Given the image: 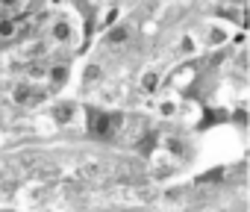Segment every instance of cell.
I'll return each instance as SVG.
<instances>
[{"label": "cell", "mask_w": 250, "mask_h": 212, "mask_svg": "<svg viewBox=\"0 0 250 212\" xmlns=\"http://www.w3.org/2000/svg\"><path fill=\"white\" fill-rule=\"evenodd\" d=\"M83 112H85V133L97 142H112L124 127L121 112H106L100 106H85Z\"/></svg>", "instance_id": "6da1fadb"}, {"label": "cell", "mask_w": 250, "mask_h": 212, "mask_svg": "<svg viewBox=\"0 0 250 212\" xmlns=\"http://www.w3.org/2000/svg\"><path fill=\"white\" fill-rule=\"evenodd\" d=\"M227 180H229V168L227 165H215V168H209V171H203V174L194 177V189H206V191L224 189Z\"/></svg>", "instance_id": "7a4b0ae2"}, {"label": "cell", "mask_w": 250, "mask_h": 212, "mask_svg": "<svg viewBox=\"0 0 250 212\" xmlns=\"http://www.w3.org/2000/svg\"><path fill=\"white\" fill-rule=\"evenodd\" d=\"M130 36H133V27H130V24H115V27H109V30L103 33V44H106L109 50H121V47H127Z\"/></svg>", "instance_id": "3957f363"}, {"label": "cell", "mask_w": 250, "mask_h": 212, "mask_svg": "<svg viewBox=\"0 0 250 212\" xmlns=\"http://www.w3.org/2000/svg\"><path fill=\"white\" fill-rule=\"evenodd\" d=\"M165 150H168L171 156H177V162H188V159L194 156L191 145H188L183 136H171V139H165Z\"/></svg>", "instance_id": "277c9868"}, {"label": "cell", "mask_w": 250, "mask_h": 212, "mask_svg": "<svg viewBox=\"0 0 250 212\" xmlns=\"http://www.w3.org/2000/svg\"><path fill=\"white\" fill-rule=\"evenodd\" d=\"M77 115H80V106H77L74 100H59V103L53 106V121H56L59 127L71 124V121H74Z\"/></svg>", "instance_id": "5b68a950"}, {"label": "cell", "mask_w": 250, "mask_h": 212, "mask_svg": "<svg viewBox=\"0 0 250 212\" xmlns=\"http://www.w3.org/2000/svg\"><path fill=\"white\" fill-rule=\"evenodd\" d=\"M218 124H229V109H221V106H218V109H209V106H206V109H203V118L197 121V130L203 133V130L218 127Z\"/></svg>", "instance_id": "8992f818"}, {"label": "cell", "mask_w": 250, "mask_h": 212, "mask_svg": "<svg viewBox=\"0 0 250 212\" xmlns=\"http://www.w3.org/2000/svg\"><path fill=\"white\" fill-rule=\"evenodd\" d=\"M68 77H71V65H68V59L53 62V65H50V71H47V83H50V88H53V91H56V88H62V85L68 83Z\"/></svg>", "instance_id": "52a82bcc"}, {"label": "cell", "mask_w": 250, "mask_h": 212, "mask_svg": "<svg viewBox=\"0 0 250 212\" xmlns=\"http://www.w3.org/2000/svg\"><path fill=\"white\" fill-rule=\"evenodd\" d=\"M50 39L59 42L62 47L71 44V39H74V27H71V21H68V18H56V21L50 24Z\"/></svg>", "instance_id": "ba28073f"}, {"label": "cell", "mask_w": 250, "mask_h": 212, "mask_svg": "<svg viewBox=\"0 0 250 212\" xmlns=\"http://www.w3.org/2000/svg\"><path fill=\"white\" fill-rule=\"evenodd\" d=\"M229 124H232L238 133H247V127H250V112H247V103H238L235 109H229Z\"/></svg>", "instance_id": "9c48e42d"}, {"label": "cell", "mask_w": 250, "mask_h": 212, "mask_svg": "<svg viewBox=\"0 0 250 212\" xmlns=\"http://www.w3.org/2000/svg\"><path fill=\"white\" fill-rule=\"evenodd\" d=\"M159 85H162V71L150 68V71L142 74V94H156Z\"/></svg>", "instance_id": "30bf717a"}, {"label": "cell", "mask_w": 250, "mask_h": 212, "mask_svg": "<svg viewBox=\"0 0 250 212\" xmlns=\"http://www.w3.org/2000/svg\"><path fill=\"white\" fill-rule=\"evenodd\" d=\"M33 83H18L15 88H12V103L15 106H30V97H33Z\"/></svg>", "instance_id": "8fae6325"}, {"label": "cell", "mask_w": 250, "mask_h": 212, "mask_svg": "<svg viewBox=\"0 0 250 212\" xmlns=\"http://www.w3.org/2000/svg\"><path fill=\"white\" fill-rule=\"evenodd\" d=\"M100 77H103V68H100V62H88V65H85V71H83V80H80V85H83V88H88V85H94Z\"/></svg>", "instance_id": "7c38bea8"}, {"label": "cell", "mask_w": 250, "mask_h": 212, "mask_svg": "<svg viewBox=\"0 0 250 212\" xmlns=\"http://www.w3.org/2000/svg\"><path fill=\"white\" fill-rule=\"evenodd\" d=\"M18 30H21V24L15 21V15L0 21V39H15V36H18Z\"/></svg>", "instance_id": "4fadbf2b"}, {"label": "cell", "mask_w": 250, "mask_h": 212, "mask_svg": "<svg viewBox=\"0 0 250 212\" xmlns=\"http://www.w3.org/2000/svg\"><path fill=\"white\" fill-rule=\"evenodd\" d=\"M227 42V33L218 27V24H212L209 27V36H206V47H218V44H224Z\"/></svg>", "instance_id": "5bb4252c"}, {"label": "cell", "mask_w": 250, "mask_h": 212, "mask_svg": "<svg viewBox=\"0 0 250 212\" xmlns=\"http://www.w3.org/2000/svg\"><path fill=\"white\" fill-rule=\"evenodd\" d=\"M47 71H50V65H44V62H30V68H27L30 80H47Z\"/></svg>", "instance_id": "9a60e30c"}, {"label": "cell", "mask_w": 250, "mask_h": 212, "mask_svg": "<svg viewBox=\"0 0 250 212\" xmlns=\"http://www.w3.org/2000/svg\"><path fill=\"white\" fill-rule=\"evenodd\" d=\"M21 3H24V0H0V9H3V12L12 18V15L21 9Z\"/></svg>", "instance_id": "2e32d148"}, {"label": "cell", "mask_w": 250, "mask_h": 212, "mask_svg": "<svg viewBox=\"0 0 250 212\" xmlns=\"http://www.w3.org/2000/svg\"><path fill=\"white\" fill-rule=\"evenodd\" d=\"M183 56H188V53H194V39L191 36H183V42H180V47H177Z\"/></svg>", "instance_id": "e0dca14e"}, {"label": "cell", "mask_w": 250, "mask_h": 212, "mask_svg": "<svg viewBox=\"0 0 250 212\" xmlns=\"http://www.w3.org/2000/svg\"><path fill=\"white\" fill-rule=\"evenodd\" d=\"M162 197H165V200H171V203H177V200H183V197H186V189H168Z\"/></svg>", "instance_id": "ac0fdd59"}, {"label": "cell", "mask_w": 250, "mask_h": 212, "mask_svg": "<svg viewBox=\"0 0 250 212\" xmlns=\"http://www.w3.org/2000/svg\"><path fill=\"white\" fill-rule=\"evenodd\" d=\"M177 112V103H171V100H165L162 106H159V115H165V118H171Z\"/></svg>", "instance_id": "d6986e66"}]
</instances>
